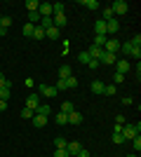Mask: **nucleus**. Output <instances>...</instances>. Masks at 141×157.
<instances>
[{
    "label": "nucleus",
    "mask_w": 141,
    "mask_h": 157,
    "mask_svg": "<svg viewBox=\"0 0 141 157\" xmlns=\"http://www.w3.org/2000/svg\"><path fill=\"white\" fill-rule=\"evenodd\" d=\"M122 103H125V105H132V103H134V98H132V96H125V98H122Z\"/></svg>",
    "instance_id": "45"
},
{
    "label": "nucleus",
    "mask_w": 141,
    "mask_h": 157,
    "mask_svg": "<svg viewBox=\"0 0 141 157\" xmlns=\"http://www.w3.org/2000/svg\"><path fill=\"white\" fill-rule=\"evenodd\" d=\"M66 145H68L66 138H54V148H66Z\"/></svg>",
    "instance_id": "38"
},
{
    "label": "nucleus",
    "mask_w": 141,
    "mask_h": 157,
    "mask_svg": "<svg viewBox=\"0 0 141 157\" xmlns=\"http://www.w3.org/2000/svg\"><path fill=\"white\" fill-rule=\"evenodd\" d=\"M139 131H141L139 122H136V124H122V138H125V141H132L134 136H139Z\"/></svg>",
    "instance_id": "2"
},
{
    "label": "nucleus",
    "mask_w": 141,
    "mask_h": 157,
    "mask_svg": "<svg viewBox=\"0 0 141 157\" xmlns=\"http://www.w3.org/2000/svg\"><path fill=\"white\" fill-rule=\"evenodd\" d=\"M132 148H134L136 152L141 150V138H139V136H134V138H132Z\"/></svg>",
    "instance_id": "40"
},
{
    "label": "nucleus",
    "mask_w": 141,
    "mask_h": 157,
    "mask_svg": "<svg viewBox=\"0 0 141 157\" xmlns=\"http://www.w3.org/2000/svg\"><path fill=\"white\" fill-rule=\"evenodd\" d=\"M38 26L42 28V31H47V28H52L54 24H52V17H40V24Z\"/></svg>",
    "instance_id": "19"
},
{
    "label": "nucleus",
    "mask_w": 141,
    "mask_h": 157,
    "mask_svg": "<svg viewBox=\"0 0 141 157\" xmlns=\"http://www.w3.org/2000/svg\"><path fill=\"white\" fill-rule=\"evenodd\" d=\"M118 28H120V24H118V19H115V17H113L111 21H106V35H108V38H113L115 33H118Z\"/></svg>",
    "instance_id": "6"
},
{
    "label": "nucleus",
    "mask_w": 141,
    "mask_h": 157,
    "mask_svg": "<svg viewBox=\"0 0 141 157\" xmlns=\"http://www.w3.org/2000/svg\"><path fill=\"white\" fill-rule=\"evenodd\" d=\"M7 110V101H0V113H5Z\"/></svg>",
    "instance_id": "48"
},
{
    "label": "nucleus",
    "mask_w": 141,
    "mask_h": 157,
    "mask_svg": "<svg viewBox=\"0 0 141 157\" xmlns=\"http://www.w3.org/2000/svg\"><path fill=\"white\" fill-rule=\"evenodd\" d=\"M0 87H7V89H12V82L10 80H5V75L0 73Z\"/></svg>",
    "instance_id": "41"
},
{
    "label": "nucleus",
    "mask_w": 141,
    "mask_h": 157,
    "mask_svg": "<svg viewBox=\"0 0 141 157\" xmlns=\"http://www.w3.org/2000/svg\"><path fill=\"white\" fill-rule=\"evenodd\" d=\"M33 115H35V110H31V108H24V110H21V117L24 120H33Z\"/></svg>",
    "instance_id": "32"
},
{
    "label": "nucleus",
    "mask_w": 141,
    "mask_h": 157,
    "mask_svg": "<svg viewBox=\"0 0 141 157\" xmlns=\"http://www.w3.org/2000/svg\"><path fill=\"white\" fill-rule=\"evenodd\" d=\"M94 31H96V35H106V21H96V24H94Z\"/></svg>",
    "instance_id": "21"
},
{
    "label": "nucleus",
    "mask_w": 141,
    "mask_h": 157,
    "mask_svg": "<svg viewBox=\"0 0 141 157\" xmlns=\"http://www.w3.org/2000/svg\"><path fill=\"white\" fill-rule=\"evenodd\" d=\"M75 157H92V155H89V152H87V150H85V148H82V150H80V152H78V155H75Z\"/></svg>",
    "instance_id": "47"
},
{
    "label": "nucleus",
    "mask_w": 141,
    "mask_h": 157,
    "mask_svg": "<svg viewBox=\"0 0 141 157\" xmlns=\"http://www.w3.org/2000/svg\"><path fill=\"white\" fill-rule=\"evenodd\" d=\"M111 12H113V17H122V14L129 12V5L125 0H115L113 5H111Z\"/></svg>",
    "instance_id": "3"
},
{
    "label": "nucleus",
    "mask_w": 141,
    "mask_h": 157,
    "mask_svg": "<svg viewBox=\"0 0 141 157\" xmlns=\"http://www.w3.org/2000/svg\"><path fill=\"white\" fill-rule=\"evenodd\" d=\"M66 150H68V155H71V157H75V155H78V152L82 150V145L78 143V141H68V145H66Z\"/></svg>",
    "instance_id": "8"
},
{
    "label": "nucleus",
    "mask_w": 141,
    "mask_h": 157,
    "mask_svg": "<svg viewBox=\"0 0 141 157\" xmlns=\"http://www.w3.org/2000/svg\"><path fill=\"white\" fill-rule=\"evenodd\" d=\"M87 54H89V59H96V61H99V59H101V54H104V49H101V47H96V45H89Z\"/></svg>",
    "instance_id": "10"
},
{
    "label": "nucleus",
    "mask_w": 141,
    "mask_h": 157,
    "mask_svg": "<svg viewBox=\"0 0 141 157\" xmlns=\"http://www.w3.org/2000/svg\"><path fill=\"white\" fill-rule=\"evenodd\" d=\"M111 141H113L115 145H122V143H125V138H122V134H113V138H111Z\"/></svg>",
    "instance_id": "39"
},
{
    "label": "nucleus",
    "mask_w": 141,
    "mask_h": 157,
    "mask_svg": "<svg viewBox=\"0 0 141 157\" xmlns=\"http://www.w3.org/2000/svg\"><path fill=\"white\" fill-rule=\"evenodd\" d=\"M57 124H59V127H66V124H68V115H64V113H57Z\"/></svg>",
    "instance_id": "26"
},
{
    "label": "nucleus",
    "mask_w": 141,
    "mask_h": 157,
    "mask_svg": "<svg viewBox=\"0 0 141 157\" xmlns=\"http://www.w3.org/2000/svg\"><path fill=\"white\" fill-rule=\"evenodd\" d=\"M78 61H80V63H89L92 59H89V54H87V52H80V54H78Z\"/></svg>",
    "instance_id": "36"
},
{
    "label": "nucleus",
    "mask_w": 141,
    "mask_h": 157,
    "mask_svg": "<svg viewBox=\"0 0 141 157\" xmlns=\"http://www.w3.org/2000/svg\"><path fill=\"white\" fill-rule=\"evenodd\" d=\"M24 7H26L28 12H38V7H40V2H38V0H26V2H24Z\"/></svg>",
    "instance_id": "20"
},
{
    "label": "nucleus",
    "mask_w": 141,
    "mask_h": 157,
    "mask_svg": "<svg viewBox=\"0 0 141 157\" xmlns=\"http://www.w3.org/2000/svg\"><path fill=\"white\" fill-rule=\"evenodd\" d=\"M104 94H106V96H113L115 94V85H104Z\"/></svg>",
    "instance_id": "37"
},
{
    "label": "nucleus",
    "mask_w": 141,
    "mask_h": 157,
    "mask_svg": "<svg viewBox=\"0 0 141 157\" xmlns=\"http://www.w3.org/2000/svg\"><path fill=\"white\" fill-rule=\"evenodd\" d=\"M38 105H40V94L35 92V94H31V96L26 98V105H24V108H31V110H35Z\"/></svg>",
    "instance_id": "7"
},
{
    "label": "nucleus",
    "mask_w": 141,
    "mask_h": 157,
    "mask_svg": "<svg viewBox=\"0 0 141 157\" xmlns=\"http://www.w3.org/2000/svg\"><path fill=\"white\" fill-rule=\"evenodd\" d=\"M71 75H73V71H71V66H61L59 68V80H66V78H71Z\"/></svg>",
    "instance_id": "16"
},
{
    "label": "nucleus",
    "mask_w": 141,
    "mask_h": 157,
    "mask_svg": "<svg viewBox=\"0 0 141 157\" xmlns=\"http://www.w3.org/2000/svg\"><path fill=\"white\" fill-rule=\"evenodd\" d=\"M120 52L127 54V56H136V59H139V56H141V47L134 45V42L129 40V42H120Z\"/></svg>",
    "instance_id": "1"
},
{
    "label": "nucleus",
    "mask_w": 141,
    "mask_h": 157,
    "mask_svg": "<svg viewBox=\"0 0 141 157\" xmlns=\"http://www.w3.org/2000/svg\"><path fill=\"white\" fill-rule=\"evenodd\" d=\"M45 38H49V40H59V28H47L45 31Z\"/></svg>",
    "instance_id": "23"
},
{
    "label": "nucleus",
    "mask_w": 141,
    "mask_h": 157,
    "mask_svg": "<svg viewBox=\"0 0 141 157\" xmlns=\"http://www.w3.org/2000/svg\"><path fill=\"white\" fill-rule=\"evenodd\" d=\"M113 134H122V124H118V122H115V127H113Z\"/></svg>",
    "instance_id": "46"
},
{
    "label": "nucleus",
    "mask_w": 141,
    "mask_h": 157,
    "mask_svg": "<svg viewBox=\"0 0 141 157\" xmlns=\"http://www.w3.org/2000/svg\"><path fill=\"white\" fill-rule=\"evenodd\" d=\"M33 127H38V129H42V127L47 124V115H33Z\"/></svg>",
    "instance_id": "13"
},
{
    "label": "nucleus",
    "mask_w": 141,
    "mask_h": 157,
    "mask_svg": "<svg viewBox=\"0 0 141 157\" xmlns=\"http://www.w3.org/2000/svg\"><path fill=\"white\" fill-rule=\"evenodd\" d=\"M82 122V113L73 110V113H68V124H80Z\"/></svg>",
    "instance_id": "14"
},
{
    "label": "nucleus",
    "mask_w": 141,
    "mask_h": 157,
    "mask_svg": "<svg viewBox=\"0 0 141 157\" xmlns=\"http://www.w3.org/2000/svg\"><path fill=\"white\" fill-rule=\"evenodd\" d=\"M115 63H118V71L115 73H122V75H127V71L132 68V63H129L127 59H120V61H115Z\"/></svg>",
    "instance_id": "11"
},
{
    "label": "nucleus",
    "mask_w": 141,
    "mask_h": 157,
    "mask_svg": "<svg viewBox=\"0 0 141 157\" xmlns=\"http://www.w3.org/2000/svg\"><path fill=\"white\" fill-rule=\"evenodd\" d=\"M80 7H87V10H99V0H80Z\"/></svg>",
    "instance_id": "18"
},
{
    "label": "nucleus",
    "mask_w": 141,
    "mask_h": 157,
    "mask_svg": "<svg viewBox=\"0 0 141 157\" xmlns=\"http://www.w3.org/2000/svg\"><path fill=\"white\" fill-rule=\"evenodd\" d=\"M92 92H94V94H104V82L94 80V82H92Z\"/></svg>",
    "instance_id": "25"
},
{
    "label": "nucleus",
    "mask_w": 141,
    "mask_h": 157,
    "mask_svg": "<svg viewBox=\"0 0 141 157\" xmlns=\"http://www.w3.org/2000/svg\"><path fill=\"white\" fill-rule=\"evenodd\" d=\"M66 87H68V89H73V87H78V78H75V75L66 78Z\"/></svg>",
    "instance_id": "33"
},
{
    "label": "nucleus",
    "mask_w": 141,
    "mask_h": 157,
    "mask_svg": "<svg viewBox=\"0 0 141 157\" xmlns=\"http://www.w3.org/2000/svg\"><path fill=\"white\" fill-rule=\"evenodd\" d=\"M75 108H73V101H64V103H61V110L59 113H64V115H68V113H73Z\"/></svg>",
    "instance_id": "22"
},
{
    "label": "nucleus",
    "mask_w": 141,
    "mask_h": 157,
    "mask_svg": "<svg viewBox=\"0 0 141 157\" xmlns=\"http://www.w3.org/2000/svg\"><path fill=\"white\" fill-rule=\"evenodd\" d=\"M0 26L10 31V26H12V17H0Z\"/></svg>",
    "instance_id": "31"
},
{
    "label": "nucleus",
    "mask_w": 141,
    "mask_h": 157,
    "mask_svg": "<svg viewBox=\"0 0 141 157\" xmlns=\"http://www.w3.org/2000/svg\"><path fill=\"white\" fill-rule=\"evenodd\" d=\"M106 40H108V35H94V45L104 47V45H106Z\"/></svg>",
    "instance_id": "28"
},
{
    "label": "nucleus",
    "mask_w": 141,
    "mask_h": 157,
    "mask_svg": "<svg viewBox=\"0 0 141 157\" xmlns=\"http://www.w3.org/2000/svg\"><path fill=\"white\" fill-rule=\"evenodd\" d=\"M33 31H35L33 24H24V38H31V35H33Z\"/></svg>",
    "instance_id": "29"
},
{
    "label": "nucleus",
    "mask_w": 141,
    "mask_h": 157,
    "mask_svg": "<svg viewBox=\"0 0 141 157\" xmlns=\"http://www.w3.org/2000/svg\"><path fill=\"white\" fill-rule=\"evenodd\" d=\"M104 52H108V54H118L120 52V42H118V38H108L106 40V45L101 47Z\"/></svg>",
    "instance_id": "5"
},
{
    "label": "nucleus",
    "mask_w": 141,
    "mask_h": 157,
    "mask_svg": "<svg viewBox=\"0 0 141 157\" xmlns=\"http://www.w3.org/2000/svg\"><path fill=\"white\" fill-rule=\"evenodd\" d=\"M52 24H54V28H64L66 26V14H54Z\"/></svg>",
    "instance_id": "12"
},
{
    "label": "nucleus",
    "mask_w": 141,
    "mask_h": 157,
    "mask_svg": "<svg viewBox=\"0 0 141 157\" xmlns=\"http://www.w3.org/2000/svg\"><path fill=\"white\" fill-rule=\"evenodd\" d=\"M49 113H52L49 103H40L38 108H35V115H47V117H49Z\"/></svg>",
    "instance_id": "17"
},
{
    "label": "nucleus",
    "mask_w": 141,
    "mask_h": 157,
    "mask_svg": "<svg viewBox=\"0 0 141 157\" xmlns=\"http://www.w3.org/2000/svg\"><path fill=\"white\" fill-rule=\"evenodd\" d=\"M87 68H92V71H94V68H99V61H96V59H92V61L87 63Z\"/></svg>",
    "instance_id": "44"
},
{
    "label": "nucleus",
    "mask_w": 141,
    "mask_h": 157,
    "mask_svg": "<svg viewBox=\"0 0 141 157\" xmlns=\"http://www.w3.org/2000/svg\"><path fill=\"white\" fill-rule=\"evenodd\" d=\"M38 14H40V17H52V2H40Z\"/></svg>",
    "instance_id": "9"
},
{
    "label": "nucleus",
    "mask_w": 141,
    "mask_h": 157,
    "mask_svg": "<svg viewBox=\"0 0 141 157\" xmlns=\"http://www.w3.org/2000/svg\"><path fill=\"white\" fill-rule=\"evenodd\" d=\"M0 73H2V68H0Z\"/></svg>",
    "instance_id": "50"
},
{
    "label": "nucleus",
    "mask_w": 141,
    "mask_h": 157,
    "mask_svg": "<svg viewBox=\"0 0 141 157\" xmlns=\"http://www.w3.org/2000/svg\"><path fill=\"white\" fill-rule=\"evenodd\" d=\"M38 94H40V96H45V98H54L59 92H57V87H54V85H45V82H42V85L38 87Z\"/></svg>",
    "instance_id": "4"
},
{
    "label": "nucleus",
    "mask_w": 141,
    "mask_h": 157,
    "mask_svg": "<svg viewBox=\"0 0 141 157\" xmlns=\"http://www.w3.org/2000/svg\"><path fill=\"white\" fill-rule=\"evenodd\" d=\"M54 87H57V92H66V89H68V87H66V80H59Z\"/></svg>",
    "instance_id": "42"
},
{
    "label": "nucleus",
    "mask_w": 141,
    "mask_h": 157,
    "mask_svg": "<svg viewBox=\"0 0 141 157\" xmlns=\"http://www.w3.org/2000/svg\"><path fill=\"white\" fill-rule=\"evenodd\" d=\"M113 80L118 82V85H120V82H125V75H122V73H115V75H113Z\"/></svg>",
    "instance_id": "43"
},
{
    "label": "nucleus",
    "mask_w": 141,
    "mask_h": 157,
    "mask_svg": "<svg viewBox=\"0 0 141 157\" xmlns=\"http://www.w3.org/2000/svg\"><path fill=\"white\" fill-rule=\"evenodd\" d=\"M113 19V12H111V7H104V12H101V21H111Z\"/></svg>",
    "instance_id": "27"
},
{
    "label": "nucleus",
    "mask_w": 141,
    "mask_h": 157,
    "mask_svg": "<svg viewBox=\"0 0 141 157\" xmlns=\"http://www.w3.org/2000/svg\"><path fill=\"white\" fill-rule=\"evenodd\" d=\"M28 24L38 26V24H40V14H38V12H28Z\"/></svg>",
    "instance_id": "24"
},
{
    "label": "nucleus",
    "mask_w": 141,
    "mask_h": 157,
    "mask_svg": "<svg viewBox=\"0 0 141 157\" xmlns=\"http://www.w3.org/2000/svg\"><path fill=\"white\" fill-rule=\"evenodd\" d=\"M31 38H33V40H42V38H45V31H42L40 26H35V31H33V35H31Z\"/></svg>",
    "instance_id": "30"
},
{
    "label": "nucleus",
    "mask_w": 141,
    "mask_h": 157,
    "mask_svg": "<svg viewBox=\"0 0 141 157\" xmlns=\"http://www.w3.org/2000/svg\"><path fill=\"white\" fill-rule=\"evenodd\" d=\"M54 157H71L66 148H54Z\"/></svg>",
    "instance_id": "34"
},
{
    "label": "nucleus",
    "mask_w": 141,
    "mask_h": 157,
    "mask_svg": "<svg viewBox=\"0 0 141 157\" xmlns=\"http://www.w3.org/2000/svg\"><path fill=\"white\" fill-rule=\"evenodd\" d=\"M115 61H118V54L104 52V54H101V59H99V63H115Z\"/></svg>",
    "instance_id": "15"
},
{
    "label": "nucleus",
    "mask_w": 141,
    "mask_h": 157,
    "mask_svg": "<svg viewBox=\"0 0 141 157\" xmlns=\"http://www.w3.org/2000/svg\"><path fill=\"white\" fill-rule=\"evenodd\" d=\"M125 157H139V152H134V155H125Z\"/></svg>",
    "instance_id": "49"
},
{
    "label": "nucleus",
    "mask_w": 141,
    "mask_h": 157,
    "mask_svg": "<svg viewBox=\"0 0 141 157\" xmlns=\"http://www.w3.org/2000/svg\"><path fill=\"white\" fill-rule=\"evenodd\" d=\"M0 101H10V89L7 87H0Z\"/></svg>",
    "instance_id": "35"
}]
</instances>
